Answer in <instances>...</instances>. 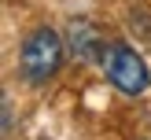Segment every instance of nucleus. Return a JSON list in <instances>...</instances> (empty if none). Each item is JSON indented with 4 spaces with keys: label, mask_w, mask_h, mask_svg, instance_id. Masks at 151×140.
Masks as SVG:
<instances>
[{
    "label": "nucleus",
    "mask_w": 151,
    "mask_h": 140,
    "mask_svg": "<svg viewBox=\"0 0 151 140\" xmlns=\"http://www.w3.org/2000/svg\"><path fill=\"white\" fill-rule=\"evenodd\" d=\"M63 55H66L63 37L52 26H37L33 33H26V41H22V48H19V74L29 85H44L48 78L59 74Z\"/></svg>",
    "instance_id": "nucleus-1"
},
{
    "label": "nucleus",
    "mask_w": 151,
    "mask_h": 140,
    "mask_svg": "<svg viewBox=\"0 0 151 140\" xmlns=\"http://www.w3.org/2000/svg\"><path fill=\"white\" fill-rule=\"evenodd\" d=\"M103 70H107V81L125 96H144L151 85V70L147 63L137 55V48L125 41H114L107 48V59H103Z\"/></svg>",
    "instance_id": "nucleus-2"
},
{
    "label": "nucleus",
    "mask_w": 151,
    "mask_h": 140,
    "mask_svg": "<svg viewBox=\"0 0 151 140\" xmlns=\"http://www.w3.org/2000/svg\"><path fill=\"white\" fill-rule=\"evenodd\" d=\"M66 41H70L74 55H78L81 63H103V59H107V48H111V44L103 41V33L88 19H74L70 29H66Z\"/></svg>",
    "instance_id": "nucleus-3"
}]
</instances>
